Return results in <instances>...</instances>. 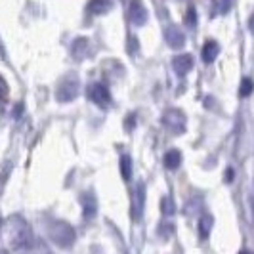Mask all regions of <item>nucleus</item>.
I'll use <instances>...</instances> for the list:
<instances>
[{
  "label": "nucleus",
  "mask_w": 254,
  "mask_h": 254,
  "mask_svg": "<svg viewBox=\"0 0 254 254\" xmlns=\"http://www.w3.org/2000/svg\"><path fill=\"white\" fill-rule=\"evenodd\" d=\"M130 17H132L134 23H143V21H145L147 13L143 10L140 0H132V2H130Z\"/></svg>",
  "instance_id": "nucleus-2"
},
{
  "label": "nucleus",
  "mask_w": 254,
  "mask_h": 254,
  "mask_svg": "<svg viewBox=\"0 0 254 254\" xmlns=\"http://www.w3.org/2000/svg\"><path fill=\"white\" fill-rule=\"evenodd\" d=\"M111 0H92L88 4V10L90 13H94V15H100V13H105L111 10Z\"/></svg>",
  "instance_id": "nucleus-3"
},
{
  "label": "nucleus",
  "mask_w": 254,
  "mask_h": 254,
  "mask_svg": "<svg viewBox=\"0 0 254 254\" xmlns=\"http://www.w3.org/2000/svg\"><path fill=\"white\" fill-rule=\"evenodd\" d=\"M180 161H182V157H180V153L176 149H172V151H168L165 155V165L172 170V168H178Z\"/></svg>",
  "instance_id": "nucleus-6"
},
{
  "label": "nucleus",
  "mask_w": 254,
  "mask_h": 254,
  "mask_svg": "<svg viewBox=\"0 0 254 254\" xmlns=\"http://www.w3.org/2000/svg\"><path fill=\"white\" fill-rule=\"evenodd\" d=\"M210 224H212V220L210 216H203L201 218V224H199V228H201V237H206L208 235V231H210Z\"/></svg>",
  "instance_id": "nucleus-8"
},
{
  "label": "nucleus",
  "mask_w": 254,
  "mask_h": 254,
  "mask_svg": "<svg viewBox=\"0 0 254 254\" xmlns=\"http://www.w3.org/2000/svg\"><path fill=\"white\" fill-rule=\"evenodd\" d=\"M191 65H193L191 56H182V58H176V62H174V67H176L178 73H188L191 69Z\"/></svg>",
  "instance_id": "nucleus-5"
},
{
  "label": "nucleus",
  "mask_w": 254,
  "mask_h": 254,
  "mask_svg": "<svg viewBox=\"0 0 254 254\" xmlns=\"http://www.w3.org/2000/svg\"><path fill=\"white\" fill-rule=\"evenodd\" d=\"M195 19H197L195 8H190V10H188V17H186V23H188V25H195Z\"/></svg>",
  "instance_id": "nucleus-10"
},
{
  "label": "nucleus",
  "mask_w": 254,
  "mask_h": 254,
  "mask_svg": "<svg viewBox=\"0 0 254 254\" xmlns=\"http://www.w3.org/2000/svg\"><path fill=\"white\" fill-rule=\"evenodd\" d=\"M251 92H253V80L251 78H245L241 86V96H249Z\"/></svg>",
  "instance_id": "nucleus-9"
},
{
  "label": "nucleus",
  "mask_w": 254,
  "mask_h": 254,
  "mask_svg": "<svg viewBox=\"0 0 254 254\" xmlns=\"http://www.w3.org/2000/svg\"><path fill=\"white\" fill-rule=\"evenodd\" d=\"M90 98L98 103V105H107V103L111 102L109 90L105 88L103 84H94V86L90 88Z\"/></svg>",
  "instance_id": "nucleus-1"
},
{
  "label": "nucleus",
  "mask_w": 254,
  "mask_h": 254,
  "mask_svg": "<svg viewBox=\"0 0 254 254\" xmlns=\"http://www.w3.org/2000/svg\"><path fill=\"white\" fill-rule=\"evenodd\" d=\"M6 90H8V86H6V82H4L2 78H0V100H4V98H6V94H8Z\"/></svg>",
  "instance_id": "nucleus-11"
},
{
  "label": "nucleus",
  "mask_w": 254,
  "mask_h": 254,
  "mask_svg": "<svg viewBox=\"0 0 254 254\" xmlns=\"http://www.w3.org/2000/svg\"><path fill=\"white\" fill-rule=\"evenodd\" d=\"M121 172H123V178L125 180L132 178V170H130V157H123V159H121Z\"/></svg>",
  "instance_id": "nucleus-7"
},
{
  "label": "nucleus",
  "mask_w": 254,
  "mask_h": 254,
  "mask_svg": "<svg viewBox=\"0 0 254 254\" xmlns=\"http://www.w3.org/2000/svg\"><path fill=\"white\" fill-rule=\"evenodd\" d=\"M218 52H220V48H218L216 42H214V40H208L203 48V60L206 62V64H208V62H214V58L218 56Z\"/></svg>",
  "instance_id": "nucleus-4"
}]
</instances>
